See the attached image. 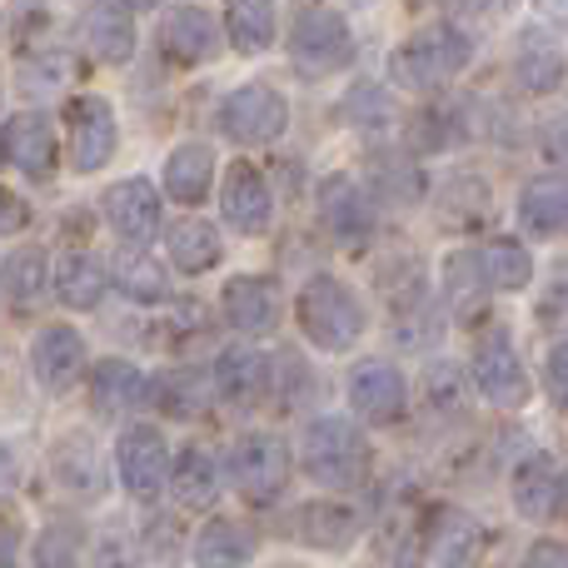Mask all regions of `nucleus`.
<instances>
[{
	"mask_svg": "<svg viewBox=\"0 0 568 568\" xmlns=\"http://www.w3.org/2000/svg\"><path fill=\"white\" fill-rule=\"evenodd\" d=\"M300 469L310 474L320 489L349 494V489H359V484H369L374 449L354 419L314 414V419L300 429Z\"/></svg>",
	"mask_w": 568,
	"mask_h": 568,
	"instance_id": "obj_1",
	"label": "nucleus"
},
{
	"mask_svg": "<svg viewBox=\"0 0 568 568\" xmlns=\"http://www.w3.org/2000/svg\"><path fill=\"white\" fill-rule=\"evenodd\" d=\"M469 60H474L469 30L449 26V20H429V26L414 30V36L394 50L389 70L404 90H414V95H434V90H449L454 80L469 70Z\"/></svg>",
	"mask_w": 568,
	"mask_h": 568,
	"instance_id": "obj_2",
	"label": "nucleus"
},
{
	"mask_svg": "<svg viewBox=\"0 0 568 568\" xmlns=\"http://www.w3.org/2000/svg\"><path fill=\"white\" fill-rule=\"evenodd\" d=\"M294 320H300V334L324 354L354 349L364 339V304L349 284H339L334 275H314L304 280L300 300H294Z\"/></svg>",
	"mask_w": 568,
	"mask_h": 568,
	"instance_id": "obj_3",
	"label": "nucleus"
},
{
	"mask_svg": "<svg viewBox=\"0 0 568 568\" xmlns=\"http://www.w3.org/2000/svg\"><path fill=\"white\" fill-rule=\"evenodd\" d=\"M354 60V30L334 6H304L290 30V65L304 80L339 75Z\"/></svg>",
	"mask_w": 568,
	"mask_h": 568,
	"instance_id": "obj_4",
	"label": "nucleus"
},
{
	"mask_svg": "<svg viewBox=\"0 0 568 568\" xmlns=\"http://www.w3.org/2000/svg\"><path fill=\"white\" fill-rule=\"evenodd\" d=\"M230 479H235V489L245 494L255 509H270L294 479L290 444H284L280 434H265V429L240 434L235 449H230Z\"/></svg>",
	"mask_w": 568,
	"mask_h": 568,
	"instance_id": "obj_5",
	"label": "nucleus"
},
{
	"mask_svg": "<svg viewBox=\"0 0 568 568\" xmlns=\"http://www.w3.org/2000/svg\"><path fill=\"white\" fill-rule=\"evenodd\" d=\"M469 379H474V389L494 404V409H524V404L534 399V379H529L519 349H514V339L504 329L484 334V339L474 344Z\"/></svg>",
	"mask_w": 568,
	"mask_h": 568,
	"instance_id": "obj_6",
	"label": "nucleus"
},
{
	"mask_svg": "<svg viewBox=\"0 0 568 568\" xmlns=\"http://www.w3.org/2000/svg\"><path fill=\"white\" fill-rule=\"evenodd\" d=\"M220 130L235 145H270V140H280L290 130V100L265 80H250L220 105Z\"/></svg>",
	"mask_w": 568,
	"mask_h": 568,
	"instance_id": "obj_7",
	"label": "nucleus"
},
{
	"mask_svg": "<svg viewBox=\"0 0 568 568\" xmlns=\"http://www.w3.org/2000/svg\"><path fill=\"white\" fill-rule=\"evenodd\" d=\"M65 125H70V165L80 175H95V170H105L115 160L120 120L105 95H75L65 110Z\"/></svg>",
	"mask_w": 568,
	"mask_h": 568,
	"instance_id": "obj_8",
	"label": "nucleus"
},
{
	"mask_svg": "<svg viewBox=\"0 0 568 568\" xmlns=\"http://www.w3.org/2000/svg\"><path fill=\"white\" fill-rule=\"evenodd\" d=\"M115 469L125 484L130 499L155 504L165 494V474H170V444L155 424H130L115 444Z\"/></svg>",
	"mask_w": 568,
	"mask_h": 568,
	"instance_id": "obj_9",
	"label": "nucleus"
},
{
	"mask_svg": "<svg viewBox=\"0 0 568 568\" xmlns=\"http://www.w3.org/2000/svg\"><path fill=\"white\" fill-rule=\"evenodd\" d=\"M349 409L359 414L364 424H399L409 414V379L399 374V364L389 359H359L349 369Z\"/></svg>",
	"mask_w": 568,
	"mask_h": 568,
	"instance_id": "obj_10",
	"label": "nucleus"
},
{
	"mask_svg": "<svg viewBox=\"0 0 568 568\" xmlns=\"http://www.w3.org/2000/svg\"><path fill=\"white\" fill-rule=\"evenodd\" d=\"M50 479L60 484V494H70V499L90 504V499H105L110 489V469H105V454H100V444L90 439V434H60L55 444H50Z\"/></svg>",
	"mask_w": 568,
	"mask_h": 568,
	"instance_id": "obj_11",
	"label": "nucleus"
},
{
	"mask_svg": "<svg viewBox=\"0 0 568 568\" xmlns=\"http://www.w3.org/2000/svg\"><path fill=\"white\" fill-rule=\"evenodd\" d=\"M30 369H36L45 394H70L90 369L80 329H70V324H45V329L36 334V344H30Z\"/></svg>",
	"mask_w": 568,
	"mask_h": 568,
	"instance_id": "obj_12",
	"label": "nucleus"
},
{
	"mask_svg": "<svg viewBox=\"0 0 568 568\" xmlns=\"http://www.w3.org/2000/svg\"><path fill=\"white\" fill-rule=\"evenodd\" d=\"M514 514L529 524H554L564 514V469L554 454H524L519 469L509 474Z\"/></svg>",
	"mask_w": 568,
	"mask_h": 568,
	"instance_id": "obj_13",
	"label": "nucleus"
},
{
	"mask_svg": "<svg viewBox=\"0 0 568 568\" xmlns=\"http://www.w3.org/2000/svg\"><path fill=\"white\" fill-rule=\"evenodd\" d=\"M215 399L230 404V409H260L275 389V359H265L250 344H230L215 364Z\"/></svg>",
	"mask_w": 568,
	"mask_h": 568,
	"instance_id": "obj_14",
	"label": "nucleus"
},
{
	"mask_svg": "<svg viewBox=\"0 0 568 568\" xmlns=\"http://www.w3.org/2000/svg\"><path fill=\"white\" fill-rule=\"evenodd\" d=\"M220 210H225V220L240 230V235H265L270 220H275V190H270V180L260 175V165L235 160V165L225 170Z\"/></svg>",
	"mask_w": 568,
	"mask_h": 568,
	"instance_id": "obj_15",
	"label": "nucleus"
},
{
	"mask_svg": "<svg viewBox=\"0 0 568 568\" xmlns=\"http://www.w3.org/2000/svg\"><path fill=\"white\" fill-rule=\"evenodd\" d=\"M160 50H165V60L180 70L210 65V60L220 55V20L200 6H175L160 20Z\"/></svg>",
	"mask_w": 568,
	"mask_h": 568,
	"instance_id": "obj_16",
	"label": "nucleus"
},
{
	"mask_svg": "<svg viewBox=\"0 0 568 568\" xmlns=\"http://www.w3.org/2000/svg\"><path fill=\"white\" fill-rule=\"evenodd\" d=\"M105 210V225L115 230L125 245H150L160 235V190L150 180H115L100 200Z\"/></svg>",
	"mask_w": 568,
	"mask_h": 568,
	"instance_id": "obj_17",
	"label": "nucleus"
},
{
	"mask_svg": "<svg viewBox=\"0 0 568 568\" xmlns=\"http://www.w3.org/2000/svg\"><path fill=\"white\" fill-rule=\"evenodd\" d=\"M0 155L20 170L26 180H50L55 175V125L40 110H20L0 130Z\"/></svg>",
	"mask_w": 568,
	"mask_h": 568,
	"instance_id": "obj_18",
	"label": "nucleus"
},
{
	"mask_svg": "<svg viewBox=\"0 0 568 568\" xmlns=\"http://www.w3.org/2000/svg\"><path fill=\"white\" fill-rule=\"evenodd\" d=\"M150 399V374L130 359H100L90 369V404L100 419H130L140 404Z\"/></svg>",
	"mask_w": 568,
	"mask_h": 568,
	"instance_id": "obj_19",
	"label": "nucleus"
},
{
	"mask_svg": "<svg viewBox=\"0 0 568 568\" xmlns=\"http://www.w3.org/2000/svg\"><path fill=\"white\" fill-rule=\"evenodd\" d=\"M220 314L235 334H270L280 320V294L260 275H235L220 290Z\"/></svg>",
	"mask_w": 568,
	"mask_h": 568,
	"instance_id": "obj_20",
	"label": "nucleus"
},
{
	"mask_svg": "<svg viewBox=\"0 0 568 568\" xmlns=\"http://www.w3.org/2000/svg\"><path fill=\"white\" fill-rule=\"evenodd\" d=\"M439 280H444V300H449V310L459 314V324H479L484 314H489L494 284L484 275L479 250H449L439 265Z\"/></svg>",
	"mask_w": 568,
	"mask_h": 568,
	"instance_id": "obj_21",
	"label": "nucleus"
},
{
	"mask_svg": "<svg viewBox=\"0 0 568 568\" xmlns=\"http://www.w3.org/2000/svg\"><path fill=\"white\" fill-rule=\"evenodd\" d=\"M170 499H175V509L185 514H200L210 509V504L220 499V464L210 459V449H200V444H185L180 454H170Z\"/></svg>",
	"mask_w": 568,
	"mask_h": 568,
	"instance_id": "obj_22",
	"label": "nucleus"
},
{
	"mask_svg": "<svg viewBox=\"0 0 568 568\" xmlns=\"http://www.w3.org/2000/svg\"><path fill=\"white\" fill-rule=\"evenodd\" d=\"M484 554V524L469 509H439L424 529V559L429 564H474Z\"/></svg>",
	"mask_w": 568,
	"mask_h": 568,
	"instance_id": "obj_23",
	"label": "nucleus"
},
{
	"mask_svg": "<svg viewBox=\"0 0 568 568\" xmlns=\"http://www.w3.org/2000/svg\"><path fill=\"white\" fill-rule=\"evenodd\" d=\"M320 215H324V225H329L334 235L344 240V245H359V240L374 235V205H369V195H364L354 180H344V175H329L320 185Z\"/></svg>",
	"mask_w": 568,
	"mask_h": 568,
	"instance_id": "obj_24",
	"label": "nucleus"
},
{
	"mask_svg": "<svg viewBox=\"0 0 568 568\" xmlns=\"http://www.w3.org/2000/svg\"><path fill=\"white\" fill-rule=\"evenodd\" d=\"M105 275H110V284H115V290L125 294L130 304H145V310H155V304L170 300V275L145 255V245L115 250V255H110V265H105Z\"/></svg>",
	"mask_w": 568,
	"mask_h": 568,
	"instance_id": "obj_25",
	"label": "nucleus"
},
{
	"mask_svg": "<svg viewBox=\"0 0 568 568\" xmlns=\"http://www.w3.org/2000/svg\"><path fill=\"white\" fill-rule=\"evenodd\" d=\"M150 399H155V409L175 414V419H200L215 404V379L205 369H195V364L165 369L160 379H150Z\"/></svg>",
	"mask_w": 568,
	"mask_h": 568,
	"instance_id": "obj_26",
	"label": "nucleus"
},
{
	"mask_svg": "<svg viewBox=\"0 0 568 568\" xmlns=\"http://www.w3.org/2000/svg\"><path fill=\"white\" fill-rule=\"evenodd\" d=\"M50 284H55L65 310H100V300H105V290H110L105 260L90 255V250H70V255H60Z\"/></svg>",
	"mask_w": 568,
	"mask_h": 568,
	"instance_id": "obj_27",
	"label": "nucleus"
},
{
	"mask_svg": "<svg viewBox=\"0 0 568 568\" xmlns=\"http://www.w3.org/2000/svg\"><path fill=\"white\" fill-rule=\"evenodd\" d=\"M165 195L175 200V205H205L210 185H215V150L210 145H180L165 155Z\"/></svg>",
	"mask_w": 568,
	"mask_h": 568,
	"instance_id": "obj_28",
	"label": "nucleus"
},
{
	"mask_svg": "<svg viewBox=\"0 0 568 568\" xmlns=\"http://www.w3.org/2000/svg\"><path fill=\"white\" fill-rule=\"evenodd\" d=\"M0 290H6L10 310L16 314H30L45 304V290H50V260L40 245H20L16 255H6L0 265Z\"/></svg>",
	"mask_w": 568,
	"mask_h": 568,
	"instance_id": "obj_29",
	"label": "nucleus"
},
{
	"mask_svg": "<svg viewBox=\"0 0 568 568\" xmlns=\"http://www.w3.org/2000/svg\"><path fill=\"white\" fill-rule=\"evenodd\" d=\"M225 36L240 55H265L280 36L275 0H225Z\"/></svg>",
	"mask_w": 568,
	"mask_h": 568,
	"instance_id": "obj_30",
	"label": "nucleus"
},
{
	"mask_svg": "<svg viewBox=\"0 0 568 568\" xmlns=\"http://www.w3.org/2000/svg\"><path fill=\"white\" fill-rule=\"evenodd\" d=\"M85 45L100 65H125L135 55V20H130V10L115 6V0L95 6L85 16Z\"/></svg>",
	"mask_w": 568,
	"mask_h": 568,
	"instance_id": "obj_31",
	"label": "nucleus"
},
{
	"mask_svg": "<svg viewBox=\"0 0 568 568\" xmlns=\"http://www.w3.org/2000/svg\"><path fill=\"white\" fill-rule=\"evenodd\" d=\"M165 245H170V260H175L180 275H210V270L225 260L220 230L210 225V220H175Z\"/></svg>",
	"mask_w": 568,
	"mask_h": 568,
	"instance_id": "obj_32",
	"label": "nucleus"
},
{
	"mask_svg": "<svg viewBox=\"0 0 568 568\" xmlns=\"http://www.w3.org/2000/svg\"><path fill=\"white\" fill-rule=\"evenodd\" d=\"M564 220H568V190H564L559 175L524 185V195H519V225H524V235L554 240L564 230Z\"/></svg>",
	"mask_w": 568,
	"mask_h": 568,
	"instance_id": "obj_33",
	"label": "nucleus"
},
{
	"mask_svg": "<svg viewBox=\"0 0 568 568\" xmlns=\"http://www.w3.org/2000/svg\"><path fill=\"white\" fill-rule=\"evenodd\" d=\"M359 529H364V509H354L349 499H320L304 509V539L320 544V549H344Z\"/></svg>",
	"mask_w": 568,
	"mask_h": 568,
	"instance_id": "obj_34",
	"label": "nucleus"
},
{
	"mask_svg": "<svg viewBox=\"0 0 568 568\" xmlns=\"http://www.w3.org/2000/svg\"><path fill=\"white\" fill-rule=\"evenodd\" d=\"M519 80L534 95H554V90L564 85V55L544 30H529V36L519 40Z\"/></svg>",
	"mask_w": 568,
	"mask_h": 568,
	"instance_id": "obj_35",
	"label": "nucleus"
},
{
	"mask_svg": "<svg viewBox=\"0 0 568 568\" xmlns=\"http://www.w3.org/2000/svg\"><path fill=\"white\" fill-rule=\"evenodd\" d=\"M255 559V539L240 529L235 519H210L195 539V564L205 568H230V564H250Z\"/></svg>",
	"mask_w": 568,
	"mask_h": 568,
	"instance_id": "obj_36",
	"label": "nucleus"
},
{
	"mask_svg": "<svg viewBox=\"0 0 568 568\" xmlns=\"http://www.w3.org/2000/svg\"><path fill=\"white\" fill-rule=\"evenodd\" d=\"M479 260H484V275H489L494 290H504V294L529 290V280H534V260H529V250H524L519 240L494 235V240H489V250H484Z\"/></svg>",
	"mask_w": 568,
	"mask_h": 568,
	"instance_id": "obj_37",
	"label": "nucleus"
},
{
	"mask_svg": "<svg viewBox=\"0 0 568 568\" xmlns=\"http://www.w3.org/2000/svg\"><path fill=\"white\" fill-rule=\"evenodd\" d=\"M459 379H464V374L454 369V364H434L429 379H424V394H429V399L439 404L449 419H464V414H469V399H464V384Z\"/></svg>",
	"mask_w": 568,
	"mask_h": 568,
	"instance_id": "obj_38",
	"label": "nucleus"
},
{
	"mask_svg": "<svg viewBox=\"0 0 568 568\" xmlns=\"http://www.w3.org/2000/svg\"><path fill=\"white\" fill-rule=\"evenodd\" d=\"M80 559V529L75 524H45V534L36 539V564L55 568V564H75Z\"/></svg>",
	"mask_w": 568,
	"mask_h": 568,
	"instance_id": "obj_39",
	"label": "nucleus"
},
{
	"mask_svg": "<svg viewBox=\"0 0 568 568\" xmlns=\"http://www.w3.org/2000/svg\"><path fill=\"white\" fill-rule=\"evenodd\" d=\"M26 225H30V205L0 185V235H20Z\"/></svg>",
	"mask_w": 568,
	"mask_h": 568,
	"instance_id": "obj_40",
	"label": "nucleus"
},
{
	"mask_svg": "<svg viewBox=\"0 0 568 568\" xmlns=\"http://www.w3.org/2000/svg\"><path fill=\"white\" fill-rule=\"evenodd\" d=\"M564 364H568L564 344H554L549 359H544V389H549V399L559 404V409H564Z\"/></svg>",
	"mask_w": 568,
	"mask_h": 568,
	"instance_id": "obj_41",
	"label": "nucleus"
},
{
	"mask_svg": "<svg viewBox=\"0 0 568 568\" xmlns=\"http://www.w3.org/2000/svg\"><path fill=\"white\" fill-rule=\"evenodd\" d=\"M524 564H529V568H564L568 564V554L559 549V544H534V549H529V559H524Z\"/></svg>",
	"mask_w": 568,
	"mask_h": 568,
	"instance_id": "obj_42",
	"label": "nucleus"
},
{
	"mask_svg": "<svg viewBox=\"0 0 568 568\" xmlns=\"http://www.w3.org/2000/svg\"><path fill=\"white\" fill-rule=\"evenodd\" d=\"M10 479H16V459H10V449L0 444V494L10 489Z\"/></svg>",
	"mask_w": 568,
	"mask_h": 568,
	"instance_id": "obj_43",
	"label": "nucleus"
},
{
	"mask_svg": "<svg viewBox=\"0 0 568 568\" xmlns=\"http://www.w3.org/2000/svg\"><path fill=\"white\" fill-rule=\"evenodd\" d=\"M559 135H564V125H559V120H554V125H549V155H554V160H564V145H559Z\"/></svg>",
	"mask_w": 568,
	"mask_h": 568,
	"instance_id": "obj_44",
	"label": "nucleus"
},
{
	"mask_svg": "<svg viewBox=\"0 0 568 568\" xmlns=\"http://www.w3.org/2000/svg\"><path fill=\"white\" fill-rule=\"evenodd\" d=\"M130 6H135V10H155L160 0H130Z\"/></svg>",
	"mask_w": 568,
	"mask_h": 568,
	"instance_id": "obj_45",
	"label": "nucleus"
},
{
	"mask_svg": "<svg viewBox=\"0 0 568 568\" xmlns=\"http://www.w3.org/2000/svg\"><path fill=\"white\" fill-rule=\"evenodd\" d=\"M414 6H429V0H414Z\"/></svg>",
	"mask_w": 568,
	"mask_h": 568,
	"instance_id": "obj_46",
	"label": "nucleus"
}]
</instances>
